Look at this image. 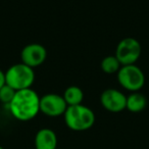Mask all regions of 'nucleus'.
Instances as JSON below:
<instances>
[{
    "label": "nucleus",
    "instance_id": "2eb2a0df",
    "mask_svg": "<svg viewBox=\"0 0 149 149\" xmlns=\"http://www.w3.org/2000/svg\"><path fill=\"white\" fill-rule=\"evenodd\" d=\"M0 149H4V148H3V147H2V146H0Z\"/></svg>",
    "mask_w": 149,
    "mask_h": 149
},
{
    "label": "nucleus",
    "instance_id": "0eeeda50",
    "mask_svg": "<svg viewBox=\"0 0 149 149\" xmlns=\"http://www.w3.org/2000/svg\"><path fill=\"white\" fill-rule=\"evenodd\" d=\"M100 102L103 108L110 112H120L126 109L127 96L120 90L109 88L102 92Z\"/></svg>",
    "mask_w": 149,
    "mask_h": 149
},
{
    "label": "nucleus",
    "instance_id": "39448f33",
    "mask_svg": "<svg viewBox=\"0 0 149 149\" xmlns=\"http://www.w3.org/2000/svg\"><path fill=\"white\" fill-rule=\"evenodd\" d=\"M142 48L138 40L135 38H125L120 40L116 49V56L122 65L135 64L140 58Z\"/></svg>",
    "mask_w": 149,
    "mask_h": 149
},
{
    "label": "nucleus",
    "instance_id": "ddd939ff",
    "mask_svg": "<svg viewBox=\"0 0 149 149\" xmlns=\"http://www.w3.org/2000/svg\"><path fill=\"white\" fill-rule=\"evenodd\" d=\"M15 93H17V91H15L13 88H11L10 86H8L7 84H5V85L0 89V101L2 102V103L9 105V103L13 101Z\"/></svg>",
    "mask_w": 149,
    "mask_h": 149
},
{
    "label": "nucleus",
    "instance_id": "f8f14e48",
    "mask_svg": "<svg viewBox=\"0 0 149 149\" xmlns=\"http://www.w3.org/2000/svg\"><path fill=\"white\" fill-rule=\"evenodd\" d=\"M120 68L122 64L116 55H108L104 57L101 61V70L107 74H118Z\"/></svg>",
    "mask_w": 149,
    "mask_h": 149
},
{
    "label": "nucleus",
    "instance_id": "4468645a",
    "mask_svg": "<svg viewBox=\"0 0 149 149\" xmlns=\"http://www.w3.org/2000/svg\"><path fill=\"white\" fill-rule=\"evenodd\" d=\"M5 84H6V81H5V72L0 70V89H1Z\"/></svg>",
    "mask_w": 149,
    "mask_h": 149
},
{
    "label": "nucleus",
    "instance_id": "7ed1b4c3",
    "mask_svg": "<svg viewBox=\"0 0 149 149\" xmlns=\"http://www.w3.org/2000/svg\"><path fill=\"white\" fill-rule=\"evenodd\" d=\"M5 81L15 91L29 89L35 81L34 68L23 62L13 64L5 72Z\"/></svg>",
    "mask_w": 149,
    "mask_h": 149
},
{
    "label": "nucleus",
    "instance_id": "9d476101",
    "mask_svg": "<svg viewBox=\"0 0 149 149\" xmlns=\"http://www.w3.org/2000/svg\"><path fill=\"white\" fill-rule=\"evenodd\" d=\"M147 99L142 93L139 91L132 92L129 96H127L126 108L129 111L140 112L146 107Z\"/></svg>",
    "mask_w": 149,
    "mask_h": 149
},
{
    "label": "nucleus",
    "instance_id": "9b49d317",
    "mask_svg": "<svg viewBox=\"0 0 149 149\" xmlns=\"http://www.w3.org/2000/svg\"><path fill=\"white\" fill-rule=\"evenodd\" d=\"M62 96L68 106L79 105V104H82V101L84 99V92L78 86H70L65 89Z\"/></svg>",
    "mask_w": 149,
    "mask_h": 149
},
{
    "label": "nucleus",
    "instance_id": "6e6552de",
    "mask_svg": "<svg viewBox=\"0 0 149 149\" xmlns=\"http://www.w3.org/2000/svg\"><path fill=\"white\" fill-rule=\"evenodd\" d=\"M47 57V51L43 45L38 43H32L26 45L21 53L22 62L32 68H35L43 64Z\"/></svg>",
    "mask_w": 149,
    "mask_h": 149
},
{
    "label": "nucleus",
    "instance_id": "dca6fc26",
    "mask_svg": "<svg viewBox=\"0 0 149 149\" xmlns=\"http://www.w3.org/2000/svg\"><path fill=\"white\" fill-rule=\"evenodd\" d=\"M57 149H61V148H57Z\"/></svg>",
    "mask_w": 149,
    "mask_h": 149
},
{
    "label": "nucleus",
    "instance_id": "20e7f679",
    "mask_svg": "<svg viewBox=\"0 0 149 149\" xmlns=\"http://www.w3.org/2000/svg\"><path fill=\"white\" fill-rule=\"evenodd\" d=\"M118 81L120 85L131 92L140 91L145 84V76L136 64L122 65L118 72Z\"/></svg>",
    "mask_w": 149,
    "mask_h": 149
},
{
    "label": "nucleus",
    "instance_id": "1a4fd4ad",
    "mask_svg": "<svg viewBox=\"0 0 149 149\" xmlns=\"http://www.w3.org/2000/svg\"><path fill=\"white\" fill-rule=\"evenodd\" d=\"M35 149H57V136L49 128L40 129L34 139Z\"/></svg>",
    "mask_w": 149,
    "mask_h": 149
},
{
    "label": "nucleus",
    "instance_id": "423d86ee",
    "mask_svg": "<svg viewBox=\"0 0 149 149\" xmlns=\"http://www.w3.org/2000/svg\"><path fill=\"white\" fill-rule=\"evenodd\" d=\"M68 108L63 96L55 93H48L40 97V111L50 118L63 116Z\"/></svg>",
    "mask_w": 149,
    "mask_h": 149
},
{
    "label": "nucleus",
    "instance_id": "f257e3e1",
    "mask_svg": "<svg viewBox=\"0 0 149 149\" xmlns=\"http://www.w3.org/2000/svg\"><path fill=\"white\" fill-rule=\"evenodd\" d=\"M8 106L13 118L21 122H28L40 112V96L32 88L19 90Z\"/></svg>",
    "mask_w": 149,
    "mask_h": 149
},
{
    "label": "nucleus",
    "instance_id": "f03ea898",
    "mask_svg": "<svg viewBox=\"0 0 149 149\" xmlns=\"http://www.w3.org/2000/svg\"><path fill=\"white\" fill-rule=\"evenodd\" d=\"M63 118L68 128L76 132L89 130L95 123L93 110L83 104L68 106Z\"/></svg>",
    "mask_w": 149,
    "mask_h": 149
}]
</instances>
